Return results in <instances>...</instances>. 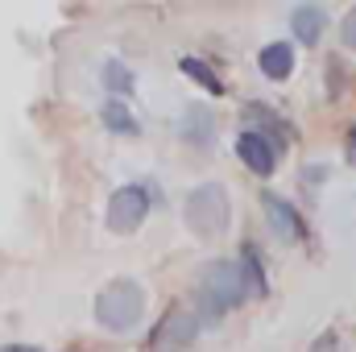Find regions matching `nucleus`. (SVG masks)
<instances>
[{
	"label": "nucleus",
	"instance_id": "obj_18",
	"mask_svg": "<svg viewBox=\"0 0 356 352\" xmlns=\"http://www.w3.org/2000/svg\"><path fill=\"white\" fill-rule=\"evenodd\" d=\"M311 352H340V336H336V332H323V336L311 344Z\"/></svg>",
	"mask_w": 356,
	"mask_h": 352
},
{
	"label": "nucleus",
	"instance_id": "obj_1",
	"mask_svg": "<svg viewBox=\"0 0 356 352\" xmlns=\"http://www.w3.org/2000/svg\"><path fill=\"white\" fill-rule=\"evenodd\" d=\"M241 303H249V286H245V273L241 262H211L199 278V290H195V307L203 319H224L228 311H236Z\"/></svg>",
	"mask_w": 356,
	"mask_h": 352
},
{
	"label": "nucleus",
	"instance_id": "obj_3",
	"mask_svg": "<svg viewBox=\"0 0 356 352\" xmlns=\"http://www.w3.org/2000/svg\"><path fill=\"white\" fill-rule=\"evenodd\" d=\"M182 220L195 237L203 241H216L228 232L232 224V203H228V186L220 182H199L191 195H186V207H182Z\"/></svg>",
	"mask_w": 356,
	"mask_h": 352
},
{
	"label": "nucleus",
	"instance_id": "obj_16",
	"mask_svg": "<svg viewBox=\"0 0 356 352\" xmlns=\"http://www.w3.org/2000/svg\"><path fill=\"white\" fill-rule=\"evenodd\" d=\"M344 91H348V63L340 54H332L327 58V99H340Z\"/></svg>",
	"mask_w": 356,
	"mask_h": 352
},
{
	"label": "nucleus",
	"instance_id": "obj_7",
	"mask_svg": "<svg viewBox=\"0 0 356 352\" xmlns=\"http://www.w3.org/2000/svg\"><path fill=\"white\" fill-rule=\"evenodd\" d=\"M245 133H257V137H266L277 154H282V150L294 141V125H290L282 112H273L269 104H249V108H245Z\"/></svg>",
	"mask_w": 356,
	"mask_h": 352
},
{
	"label": "nucleus",
	"instance_id": "obj_5",
	"mask_svg": "<svg viewBox=\"0 0 356 352\" xmlns=\"http://www.w3.org/2000/svg\"><path fill=\"white\" fill-rule=\"evenodd\" d=\"M158 199H154V191L145 186V182H129V186H116L112 191V199H108V228L116 232V237H129V232H137L141 224H145V216H149V207H154Z\"/></svg>",
	"mask_w": 356,
	"mask_h": 352
},
{
	"label": "nucleus",
	"instance_id": "obj_6",
	"mask_svg": "<svg viewBox=\"0 0 356 352\" xmlns=\"http://www.w3.org/2000/svg\"><path fill=\"white\" fill-rule=\"evenodd\" d=\"M261 207H266V220L277 241H286V245H302L307 241V220L298 216V207L290 199H282L277 191H261Z\"/></svg>",
	"mask_w": 356,
	"mask_h": 352
},
{
	"label": "nucleus",
	"instance_id": "obj_13",
	"mask_svg": "<svg viewBox=\"0 0 356 352\" xmlns=\"http://www.w3.org/2000/svg\"><path fill=\"white\" fill-rule=\"evenodd\" d=\"M99 120H104V129H108V133H116V137H137V133H141V125H137V116L129 112V104H124V99H104Z\"/></svg>",
	"mask_w": 356,
	"mask_h": 352
},
{
	"label": "nucleus",
	"instance_id": "obj_20",
	"mask_svg": "<svg viewBox=\"0 0 356 352\" xmlns=\"http://www.w3.org/2000/svg\"><path fill=\"white\" fill-rule=\"evenodd\" d=\"M348 145H353V150H356V125H353V129H348Z\"/></svg>",
	"mask_w": 356,
	"mask_h": 352
},
{
	"label": "nucleus",
	"instance_id": "obj_2",
	"mask_svg": "<svg viewBox=\"0 0 356 352\" xmlns=\"http://www.w3.org/2000/svg\"><path fill=\"white\" fill-rule=\"evenodd\" d=\"M91 311H95V323H99V328H108V332H129V328H137L141 315H145V290H141V282H133V278H112V282L95 294Z\"/></svg>",
	"mask_w": 356,
	"mask_h": 352
},
{
	"label": "nucleus",
	"instance_id": "obj_10",
	"mask_svg": "<svg viewBox=\"0 0 356 352\" xmlns=\"http://www.w3.org/2000/svg\"><path fill=\"white\" fill-rule=\"evenodd\" d=\"M323 29H327V8H323V4H298V8L290 13V33H294L302 46H319Z\"/></svg>",
	"mask_w": 356,
	"mask_h": 352
},
{
	"label": "nucleus",
	"instance_id": "obj_15",
	"mask_svg": "<svg viewBox=\"0 0 356 352\" xmlns=\"http://www.w3.org/2000/svg\"><path fill=\"white\" fill-rule=\"evenodd\" d=\"M104 88L112 91V99H116V95H129V91L137 88V79H133V71H129V67L108 63V67H104Z\"/></svg>",
	"mask_w": 356,
	"mask_h": 352
},
{
	"label": "nucleus",
	"instance_id": "obj_4",
	"mask_svg": "<svg viewBox=\"0 0 356 352\" xmlns=\"http://www.w3.org/2000/svg\"><path fill=\"white\" fill-rule=\"evenodd\" d=\"M195 340H199V315L186 303H170L162 311V319L154 323L145 349L149 352H186Z\"/></svg>",
	"mask_w": 356,
	"mask_h": 352
},
{
	"label": "nucleus",
	"instance_id": "obj_12",
	"mask_svg": "<svg viewBox=\"0 0 356 352\" xmlns=\"http://www.w3.org/2000/svg\"><path fill=\"white\" fill-rule=\"evenodd\" d=\"M236 262H241V273H245L249 298H266V294H269V282H266V257H261V249H257L253 241H245Z\"/></svg>",
	"mask_w": 356,
	"mask_h": 352
},
{
	"label": "nucleus",
	"instance_id": "obj_17",
	"mask_svg": "<svg viewBox=\"0 0 356 352\" xmlns=\"http://www.w3.org/2000/svg\"><path fill=\"white\" fill-rule=\"evenodd\" d=\"M340 42H344V50H356V4L344 13V21H340Z\"/></svg>",
	"mask_w": 356,
	"mask_h": 352
},
{
	"label": "nucleus",
	"instance_id": "obj_11",
	"mask_svg": "<svg viewBox=\"0 0 356 352\" xmlns=\"http://www.w3.org/2000/svg\"><path fill=\"white\" fill-rule=\"evenodd\" d=\"M257 67H261V75L273 79V83L290 79V75H294V46H290V42H269V46H261Z\"/></svg>",
	"mask_w": 356,
	"mask_h": 352
},
{
	"label": "nucleus",
	"instance_id": "obj_14",
	"mask_svg": "<svg viewBox=\"0 0 356 352\" xmlns=\"http://www.w3.org/2000/svg\"><path fill=\"white\" fill-rule=\"evenodd\" d=\"M178 67H182V75H186V79H195V83H199L203 91H211V95H224V79H220V75H216V71H211V67H207L203 58L186 54V58H182Z\"/></svg>",
	"mask_w": 356,
	"mask_h": 352
},
{
	"label": "nucleus",
	"instance_id": "obj_8",
	"mask_svg": "<svg viewBox=\"0 0 356 352\" xmlns=\"http://www.w3.org/2000/svg\"><path fill=\"white\" fill-rule=\"evenodd\" d=\"M178 137L186 145H195V150H211L216 145V112L207 104H199V99L186 104L182 116H178Z\"/></svg>",
	"mask_w": 356,
	"mask_h": 352
},
{
	"label": "nucleus",
	"instance_id": "obj_9",
	"mask_svg": "<svg viewBox=\"0 0 356 352\" xmlns=\"http://www.w3.org/2000/svg\"><path fill=\"white\" fill-rule=\"evenodd\" d=\"M236 158L261 178H269L277 170V150L269 145L266 137H257V133H241V137H236Z\"/></svg>",
	"mask_w": 356,
	"mask_h": 352
},
{
	"label": "nucleus",
	"instance_id": "obj_19",
	"mask_svg": "<svg viewBox=\"0 0 356 352\" xmlns=\"http://www.w3.org/2000/svg\"><path fill=\"white\" fill-rule=\"evenodd\" d=\"M0 352H42L38 344H4Z\"/></svg>",
	"mask_w": 356,
	"mask_h": 352
}]
</instances>
